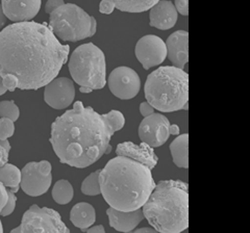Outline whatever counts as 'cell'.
I'll list each match as a JSON object with an SVG mask.
<instances>
[{
  "label": "cell",
  "instance_id": "obj_1",
  "mask_svg": "<svg viewBox=\"0 0 250 233\" xmlns=\"http://www.w3.org/2000/svg\"><path fill=\"white\" fill-rule=\"evenodd\" d=\"M69 52L45 23L15 22L0 32V76L12 75L22 91L39 90L59 75Z\"/></svg>",
  "mask_w": 250,
  "mask_h": 233
},
{
  "label": "cell",
  "instance_id": "obj_2",
  "mask_svg": "<svg viewBox=\"0 0 250 233\" xmlns=\"http://www.w3.org/2000/svg\"><path fill=\"white\" fill-rule=\"evenodd\" d=\"M121 112L100 115L91 106L75 101L69 110L53 121L49 142L62 164L84 169L112 151L111 138L124 127Z\"/></svg>",
  "mask_w": 250,
  "mask_h": 233
},
{
  "label": "cell",
  "instance_id": "obj_3",
  "mask_svg": "<svg viewBox=\"0 0 250 233\" xmlns=\"http://www.w3.org/2000/svg\"><path fill=\"white\" fill-rule=\"evenodd\" d=\"M101 195L109 207L132 212L144 205L155 188L151 170L142 162L117 155L98 176Z\"/></svg>",
  "mask_w": 250,
  "mask_h": 233
},
{
  "label": "cell",
  "instance_id": "obj_4",
  "mask_svg": "<svg viewBox=\"0 0 250 233\" xmlns=\"http://www.w3.org/2000/svg\"><path fill=\"white\" fill-rule=\"evenodd\" d=\"M156 232L181 233L189 226V192L182 180H162L141 207Z\"/></svg>",
  "mask_w": 250,
  "mask_h": 233
},
{
  "label": "cell",
  "instance_id": "obj_5",
  "mask_svg": "<svg viewBox=\"0 0 250 233\" xmlns=\"http://www.w3.org/2000/svg\"><path fill=\"white\" fill-rule=\"evenodd\" d=\"M145 98L154 110L163 113L187 111L189 100V75L184 69L164 66L147 76Z\"/></svg>",
  "mask_w": 250,
  "mask_h": 233
},
{
  "label": "cell",
  "instance_id": "obj_6",
  "mask_svg": "<svg viewBox=\"0 0 250 233\" xmlns=\"http://www.w3.org/2000/svg\"><path fill=\"white\" fill-rule=\"evenodd\" d=\"M68 68L73 81L80 85L81 93L89 94L105 87V56L104 51L93 43L78 46L70 57Z\"/></svg>",
  "mask_w": 250,
  "mask_h": 233
},
{
  "label": "cell",
  "instance_id": "obj_7",
  "mask_svg": "<svg viewBox=\"0 0 250 233\" xmlns=\"http://www.w3.org/2000/svg\"><path fill=\"white\" fill-rule=\"evenodd\" d=\"M49 16L50 29L64 42H78L96 34L95 18L74 3H64Z\"/></svg>",
  "mask_w": 250,
  "mask_h": 233
},
{
  "label": "cell",
  "instance_id": "obj_8",
  "mask_svg": "<svg viewBox=\"0 0 250 233\" xmlns=\"http://www.w3.org/2000/svg\"><path fill=\"white\" fill-rule=\"evenodd\" d=\"M12 233H69L61 214L48 207L31 205L22 216L21 224Z\"/></svg>",
  "mask_w": 250,
  "mask_h": 233
},
{
  "label": "cell",
  "instance_id": "obj_9",
  "mask_svg": "<svg viewBox=\"0 0 250 233\" xmlns=\"http://www.w3.org/2000/svg\"><path fill=\"white\" fill-rule=\"evenodd\" d=\"M51 170L48 160L28 162L21 170L20 188L30 197L44 195L52 182Z\"/></svg>",
  "mask_w": 250,
  "mask_h": 233
},
{
  "label": "cell",
  "instance_id": "obj_10",
  "mask_svg": "<svg viewBox=\"0 0 250 233\" xmlns=\"http://www.w3.org/2000/svg\"><path fill=\"white\" fill-rule=\"evenodd\" d=\"M108 88L112 94L121 100L135 98L141 89V78L134 69L117 67L108 76Z\"/></svg>",
  "mask_w": 250,
  "mask_h": 233
},
{
  "label": "cell",
  "instance_id": "obj_11",
  "mask_svg": "<svg viewBox=\"0 0 250 233\" xmlns=\"http://www.w3.org/2000/svg\"><path fill=\"white\" fill-rule=\"evenodd\" d=\"M169 126V120L162 114L153 113L144 116L138 130L141 142L146 143L152 148L163 146L170 136Z\"/></svg>",
  "mask_w": 250,
  "mask_h": 233
},
{
  "label": "cell",
  "instance_id": "obj_12",
  "mask_svg": "<svg viewBox=\"0 0 250 233\" xmlns=\"http://www.w3.org/2000/svg\"><path fill=\"white\" fill-rule=\"evenodd\" d=\"M137 59L145 70L161 65L167 58L166 43L158 36L148 35L140 39L136 45Z\"/></svg>",
  "mask_w": 250,
  "mask_h": 233
},
{
  "label": "cell",
  "instance_id": "obj_13",
  "mask_svg": "<svg viewBox=\"0 0 250 233\" xmlns=\"http://www.w3.org/2000/svg\"><path fill=\"white\" fill-rule=\"evenodd\" d=\"M75 98V87L67 77H56L45 85L44 101L54 110H65Z\"/></svg>",
  "mask_w": 250,
  "mask_h": 233
},
{
  "label": "cell",
  "instance_id": "obj_14",
  "mask_svg": "<svg viewBox=\"0 0 250 233\" xmlns=\"http://www.w3.org/2000/svg\"><path fill=\"white\" fill-rule=\"evenodd\" d=\"M42 0H1L5 17L13 22L30 21L41 9Z\"/></svg>",
  "mask_w": 250,
  "mask_h": 233
},
{
  "label": "cell",
  "instance_id": "obj_15",
  "mask_svg": "<svg viewBox=\"0 0 250 233\" xmlns=\"http://www.w3.org/2000/svg\"><path fill=\"white\" fill-rule=\"evenodd\" d=\"M167 57L174 67L184 69L189 61V34L176 30L167 39Z\"/></svg>",
  "mask_w": 250,
  "mask_h": 233
},
{
  "label": "cell",
  "instance_id": "obj_16",
  "mask_svg": "<svg viewBox=\"0 0 250 233\" xmlns=\"http://www.w3.org/2000/svg\"><path fill=\"white\" fill-rule=\"evenodd\" d=\"M149 25L161 30L173 27L178 18V13L170 0H159L150 7Z\"/></svg>",
  "mask_w": 250,
  "mask_h": 233
},
{
  "label": "cell",
  "instance_id": "obj_17",
  "mask_svg": "<svg viewBox=\"0 0 250 233\" xmlns=\"http://www.w3.org/2000/svg\"><path fill=\"white\" fill-rule=\"evenodd\" d=\"M116 154L122 155L142 162L143 165L152 170L159 162V157L156 156L152 147L142 142L137 145L132 142L120 143L116 148Z\"/></svg>",
  "mask_w": 250,
  "mask_h": 233
},
{
  "label": "cell",
  "instance_id": "obj_18",
  "mask_svg": "<svg viewBox=\"0 0 250 233\" xmlns=\"http://www.w3.org/2000/svg\"><path fill=\"white\" fill-rule=\"evenodd\" d=\"M106 214L108 216L109 226L119 232L134 231L138 225L145 219L142 208L132 212H121L109 207L106 209Z\"/></svg>",
  "mask_w": 250,
  "mask_h": 233
},
{
  "label": "cell",
  "instance_id": "obj_19",
  "mask_svg": "<svg viewBox=\"0 0 250 233\" xmlns=\"http://www.w3.org/2000/svg\"><path fill=\"white\" fill-rule=\"evenodd\" d=\"M70 221L81 230L89 228L96 221L95 208L87 202L77 203L70 212Z\"/></svg>",
  "mask_w": 250,
  "mask_h": 233
},
{
  "label": "cell",
  "instance_id": "obj_20",
  "mask_svg": "<svg viewBox=\"0 0 250 233\" xmlns=\"http://www.w3.org/2000/svg\"><path fill=\"white\" fill-rule=\"evenodd\" d=\"M170 151L174 165L178 168H189V134L176 136L170 144Z\"/></svg>",
  "mask_w": 250,
  "mask_h": 233
},
{
  "label": "cell",
  "instance_id": "obj_21",
  "mask_svg": "<svg viewBox=\"0 0 250 233\" xmlns=\"http://www.w3.org/2000/svg\"><path fill=\"white\" fill-rule=\"evenodd\" d=\"M21 171L19 168L12 164H6L0 167V182H2L6 188L13 193H17L20 189Z\"/></svg>",
  "mask_w": 250,
  "mask_h": 233
},
{
  "label": "cell",
  "instance_id": "obj_22",
  "mask_svg": "<svg viewBox=\"0 0 250 233\" xmlns=\"http://www.w3.org/2000/svg\"><path fill=\"white\" fill-rule=\"evenodd\" d=\"M117 10L126 13H142L146 12L155 4L159 0H111Z\"/></svg>",
  "mask_w": 250,
  "mask_h": 233
},
{
  "label": "cell",
  "instance_id": "obj_23",
  "mask_svg": "<svg viewBox=\"0 0 250 233\" xmlns=\"http://www.w3.org/2000/svg\"><path fill=\"white\" fill-rule=\"evenodd\" d=\"M74 190L72 184L66 179L56 182L52 189V198L60 205H66L72 201Z\"/></svg>",
  "mask_w": 250,
  "mask_h": 233
},
{
  "label": "cell",
  "instance_id": "obj_24",
  "mask_svg": "<svg viewBox=\"0 0 250 233\" xmlns=\"http://www.w3.org/2000/svg\"><path fill=\"white\" fill-rule=\"evenodd\" d=\"M100 173V170L95 171V172L91 173L82 183V193L85 196H97L100 195V185L98 176Z\"/></svg>",
  "mask_w": 250,
  "mask_h": 233
},
{
  "label": "cell",
  "instance_id": "obj_25",
  "mask_svg": "<svg viewBox=\"0 0 250 233\" xmlns=\"http://www.w3.org/2000/svg\"><path fill=\"white\" fill-rule=\"evenodd\" d=\"M20 110L12 100H2L0 101V116L1 118H7L16 122L19 119Z\"/></svg>",
  "mask_w": 250,
  "mask_h": 233
},
{
  "label": "cell",
  "instance_id": "obj_26",
  "mask_svg": "<svg viewBox=\"0 0 250 233\" xmlns=\"http://www.w3.org/2000/svg\"><path fill=\"white\" fill-rule=\"evenodd\" d=\"M15 134L14 122L7 118H0V138L7 139Z\"/></svg>",
  "mask_w": 250,
  "mask_h": 233
},
{
  "label": "cell",
  "instance_id": "obj_27",
  "mask_svg": "<svg viewBox=\"0 0 250 233\" xmlns=\"http://www.w3.org/2000/svg\"><path fill=\"white\" fill-rule=\"evenodd\" d=\"M7 194H9V199H7L6 204L2 208V211L0 212V215L1 216H7L12 214L16 208V203H17V197H16L15 193L9 190L7 191Z\"/></svg>",
  "mask_w": 250,
  "mask_h": 233
},
{
  "label": "cell",
  "instance_id": "obj_28",
  "mask_svg": "<svg viewBox=\"0 0 250 233\" xmlns=\"http://www.w3.org/2000/svg\"><path fill=\"white\" fill-rule=\"evenodd\" d=\"M174 6L177 11L183 16L189 15V0H174Z\"/></svg>",
  "mask_w": 250,
  "mask_h": 233
},
{
  "label": "cell",
  "instance_id": "obj_29",
  "mask_svg": "<svg viewBox=\"0 0 250 233\" xmlns=\"http://www.w3.org/2000/svg\"><path fill=\"white\" fill-rule=\"evenodd\" d=\"M115 9L116 6L111 0H101L99 3V12L104 15H111Z\"/></svg>",
  "mask_w": 250,
  "mask_h": 233
},
{
  "label": "cell",
  "instance_id": "obj_30",
  "mask_svg": "<svg viewBox=\"0 0 250 233\" xmlns=\"http://www.w3.org/2000/svg\"><path fill=\"white\" fill-rule=\"evenodd\" d=\"M65 3L64 0H47L46 5H45V12L47 14H50L54 10H57L58 7Z\"/></svg>",
  "mask_w": 250,
  "mask_h": 233
},
{
  "label": "cell",
  "instance_id": "obj_31",
  "mask_svg": "<svg viewBox=\"0 0 250 233\" xmlns=\"http://www.w3.org/2000/svg\"><path fill=\"white\" fill-rule=\"evenodd\" d=\"M7 199H9V194H7L6 186L2 182H0V212L6 204Z\"/></svg>",
  "mask_w": 250,
  "mask_h": 233
},
{
  "label": "cell",
  "instance_id": "obj_32",
  "mask_svg": "<svg viewBox=\"0 0 250 233\" xmlns=\"http://www.w3.org/2000/svg\"><path fill=\"white\" fill-rule=\"evenodd\" d=\"M154 107L149 102H142L140 104V113L143 116H147L154 113Z\"/></svg>",
  "mask_w": 250,
  "mask_h": 233
},
{
  "label": "cell",
  "instance_id": "obj_33",
  "mask_svg": "<svg viewBox=\"0 0 250 233\" xmlns=\"http://www.w3.org/2000/svg\"><path fill=\"white\" fill-rule=\"evenodd\" d=\"M9 153L10 151H7L4 147L0 145V167L4 166L9 161Z\"/></svg>",
  "mask_w": 250,
  "mask_h": 233
},
{
  "label": "cell",
  "instance_id": "obj_34",
  "mask_svg": "<svg viewBox=\"0 0 250 233\" xmlns=\"http://www.w3.org/2000/svg\"><path fill=\"white\" fill-rule=\"evenodd\" d=\"M82 232H89V233H104L105 232L104 230V227L103 226V225H96V226H92L89 227V228H85V229H83Z\"/></svg>",
  "mask_w": 250,
  "mask_h": 233
},
{
  "label": "cell",
  "instance_id": "obj_35",
  "mask_svg": "<svg viewBox=\"0 0 250 233\" xmlns=\"http://www.w3.org/2000/svg\"><path fill=\"white\" fill-rule=\"evenodd\" d=\"M169 134H170V136H174L179 135V127L176 125V124H173V125H171L170 124Z\"/></svg>",
  "mask_w": 250,
  "mask_h": 233
},
{
  "label": "cell",
  "instance_id": "obj_36",
  "mask_svg": "<svg viewBox=\"0 0 250 233\" xmlns=\"http://www.w3.org/2000/svg\"><path fill=\"white\" fill-rule=\"evenodd\" d=\"M5 22H6V17H5V15H4L3 11H2L1 3H0V28H2L4 26Z\"/></svg>",
  "mask_w": 250,
  "mask_h": 233
},
{
  "label": "cell",
  "instance_id": "obj_37",
  "mask_svg": "<svg viewBox=\"0 0 250 233\" xmlns=\"http://www.w3.org/2000/svg\"><path fill=\"white\" fill-rule=\"evenodd\" d=\"M0 145H1L2 147H4V148L7 150V151H11V144H10V142L7 141V139H1L0 138Z\"/></svg>",
  "mask_w": 250,
  "mask_h": 233
},
{
  "label": "cell",
  "instance_id": "obj_38",
  "mask_svg": "<svg viewBox=\"0 0 250 233\" xmlns=\"http://www.w3.org/2000/svg\"><path fill=\"white\" fill-rule=\"evenodd\" d=\"M135 232L137 233H140V232H151V233H155V229L152 228L151 226L150 227H145V228H141V229H137V230H134Z\"/></svg>",
  "mask_w": 250,
  "mask_h": 233
},
{
  "label": "cell",
  "instance_id": "obj_39",
  "mask_svg": "<svg viewBox=\"0 0 250 233\" xmlns=\"http://www.w3.org/2000/svg\"><path fill=\"white\" fill-rule=\"evenodd\" d=\"M6 92H7V90L4 88V85H3V83H2V77L0 76V96L5 94Z\"/></svg>",
  "mask_w": 250,
  "mask_h": 233
},
{
  "label": "cell",
  "instance_id": "obj_40",
  "mask_svg": "<svg viewBox=\"0 0 250 233\" xmlns=\"http://www.w3.org/2000/svg\"><path fill=\"white\" fill-rule=\"evenodd\" d=\"M3 232V227H2V223H1V220H0V233Z\"/></svg>",
  "mask_w": 250,
  "mask_h": 233
}]
</instances>
